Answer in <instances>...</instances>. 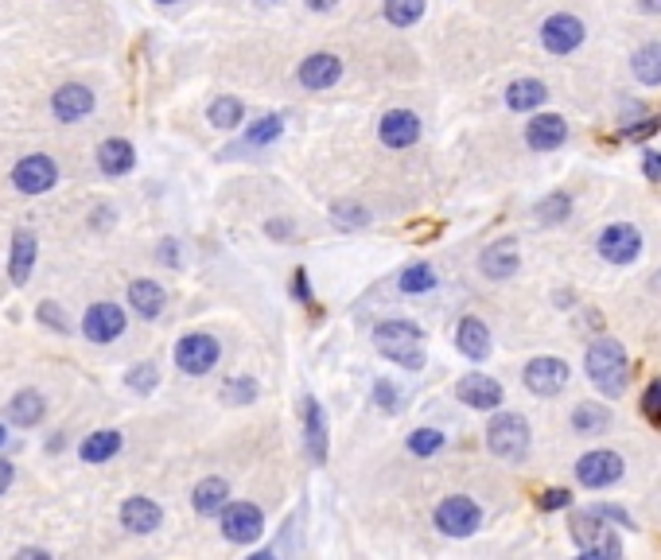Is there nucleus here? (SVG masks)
I'll return each instance as SVG.
<instances>
[{
  "mask_svg": "<svg viewBox=\"0 0 661 560\" xmlns=\"http://www.w3.org/2000/svg\"><path fill=\"white\" fill-rule=\"evenodd\" d=\"M436 288V269L428 265V261H417V265H409L405 273H401V292H432Z\"/></svg>",
  "mask_w": 661,
  "mask_h": 560,
  "instance_id": "473e14b6",
  "label": "nucleus"
},
{
  "mask_svg": "<svg viewBox=\"0 0 661 560\" xmlns=\"http://www.w3.org/2000/svg\"><path fill=\"white\" fill-rule=\"evenodd\" d=\"M654 133H661V113L658 117L638 121V125H623V137L627 140H646V137H654Z\"/></svg>",
  "mask_w": 661,
  "mask_h": 560,
  "instance_id": "79ce46f5",
  "label": "nucleus"
},
{
  "mask_svg": "<svg viewBox=\"0 0 661 560\" xmlns=\"http://www.w3.org/2000/svg\"><path fill=\"white\" fill-rule=\"evenodd\" d=\"M284 133V121H280L277 113H269V117H261V121H253L249 125V133H245V144H273V140Z\"/></svg>",
  "mask_w": 661,
  "mask_h": 560,
  "instance_id": "f704fd0d",
  "label": "nucleus"
},
{
  "mask_svg": "<svg viewBox=\"0 0 661 560\" xmlns=\"http://www.w3.org/2000/svg\"><path fill=\"white\" fill-rule=\"evenodd\" d=\"M455 343L459 350L471 358V362H483L490 354V331L483 319H475V315H467V319H459V327H455Z\"/></svg>",
  "mask_w": 661,
  "mask_h": 560,
  "instance_id": "a211bd4d",
  "label": "nucleus"
},
{
  "mask_svg": "<svg viewBox=\"0 0 661 560\" xmlns=\"http://www.w3.org/2000/svg\"><path fill=\"white\" fill-rule=\"evenodd\" d=\"M572 537H576V545H580L584 560H615L619 557V537L603 525V518H599L595 510L572 518Z\"/></svg>",
  "mask_w": 661,
  "mask_h": 560,
  "instance_id": "20e7f679",
  "label": "nucleus"
},
{
  "mask_svg": "<svg viewBox=\"0 0 661 560\" xmlns=\"http://www.w3.org/2000/svg\"><path fill=\"white\" fill-rule=\"evenodd\" d=\"M261 529H265V514L253 502H226V510H222V533H226V541L249 545V541L261 537Z\"/></svg>",
  "mask_w": 661,
  "mask_h": 560,
  "instance_id": "6e6552de",
  "label": "nucleus"
},
{
  "mask_svg": "<svg viewBox=\"0 0 661 560\" xmlns=\"http://www.w3.org/2000/svg\"><path fill=\"white\" fill-rule=\"evenodd\" d=\"M78 452H82L86 463H105V459H113V455L121 452V432H109V428H102V432L86 436Z\"/></svg>",
  "mask_w": 661,
  "mask_h": 560,
  "instance_id": "c85d7f7f",
  "label": "nucleus"
},
{
  "mask_svg": "<svg viewBox=\"0 0 661 560\" xmlns=\"http://www.w3.org/2000/svg\"><path fill=\"white\" fill-rule=\"evenodd\" d=\"M568 210H572V199L568 195H549V199H541L537 207H533V214L541 218V222H560V218H568Z\"/></svg>",
  "mask_w": 661,
  "mask_h": 560,
  "instance_id": "4c0bfd02",
  "label": "nucleus"
},
{
  "mask_svg": "<svg viewBox=\"0 0 661 560\" xmlns=\"http://www.w3.org/2000/svg\"><path fill=\"white\" fill-rule=\"evenodd\" d=\"M304 436H308V455L315 463H323L327 459V417L315 397L304 401Z\"/></svg>",
  "mask_w": 661,
  "mask_h": 560,
  "instance_id": "4be33fe9",
  "label": "nucleus"
},
{
  "mask_svg": "<svg viewBox=\"0 0 661 560\" xmlns=\"http://www.w3.org/2000/svg\"><path fill=\"white\" fill-rule=\"evenodd\" d=\"M378 137H382L385 148H409V144H417V137H420L417 113H409V109H389L382 117V125H378Z\"/></svg>",
  "mask_w": 661,
  "mask_h": 560,
  "instance_id": "dca6fc26",
  "label": "nucleus"
},
{
  "mask_svg": "<svg viewBox=\"0 0 661 560\" xmlns=\"http://www.w3.org/2000/svg\"><path fill=\"white\" fill-rule=\"evenodd\" d=\"M51 109H55V117H59V121H78V117H86V113L94 109V94H90L86 86L70 82V86H63V90L55 94Z\"/></svg>",
  "mask_w": 661,
  "mask_h": 560,
  "instance_id": "5701e85b",
  "label": "nucleus"
},
{
  "mask_svg": "<svg viewBox=\"0 0 661 560\" xmlns=\"http://www.w3.org/2000/svg\"><path fill=\"white\" fill-rule=\"evenodd\" d=\"M444 448V432H436V428H417L413 436H409V452L413 455H436Z\"/></svg>",
  "mask_w": 661,
  "mask_h": 560,
  "instance_id": "e433bc0d",
  "label": "nucleus"
},
{
  "mask_svg": "<svg viewBox=\"0 0 661 560\" xmlns=\"http://www.w3.org/2000/svg\"><path fill=\"white\" fill-rule=\"evenodd\" d=\"M576 479L584 483L588 490H603L611 487V483H619L623 479V455L619 452H588L580 455V463H576Z\"/></svg>",
  "mask_w": 661,
  "mask_h": 560,
  "instance_id": "0eeeda50",
  "label": "nucleus"
},
{
  "mask_svg": "<svg viewBox=\"0 0 661 560\" xmlns=\"http://www.w3.org/2000/svg\"><path fill=\"white\" fill-rule=\"evenodd\" d=\"M568 385V362L560 358H533L525 366V389L537 397H553Z\"/></svg>",
  "mask_w": 661,
  "mask_h": 560,
  "instance_id": "f8f14e48",
  "label": "nucleus"
},
{
  "mask_svg": "<svg viewBox=\"0 0 661 560\" xmlns=\"http://www.w3.org/2000/svg\"><path fill=\"white\" fill-rule=\"evenodd\" d=\"M156 385V366L152 362H140V366H133L129 370V389H137V393H148Z\"/></svg>",
  "mask_w": 661,
  "mask_h": 560,
  "instance_id": "ea45409f",
  "label": "nucleus"
},
{
  "mask_svg": "<svg viewBox=\"0 0 661 560\" xmlns=\"http://www.w3.org/2000/svg\"><path fill=\"white\" fill-rule=\"evenodd\" d=\"M455 397L463 405H471V409L490 413V409L502 405V385L494 382V378H487V374H467V378H459V385H455Z\"/></svg>",
  "mask_w": 661,
  "mask_h": 560,
  "instance_id": "4468645a",
  "label": "nucleus"
},
{
  "mask_svg": "<svg viewBox=\"0 0 661 560\" xmlns=\"http://www.w3.org/2000/svg\"><path fill=\"white\" fill-rule=\"evenodd\" d=\"M642 172H646V179H650V183H661V152H654V148H650V152L642 156Z\"/></svg>",
  "mask_w": 661,
  "mask_h": 560,
  "instance_id": "c03bdc74",
  "label": "nucleus"
},
{
  "mask_svg": "<svg viewBox=\"0 0 661 560\" xmlns=\"http://www.w3.org/2000/svg\"><path fill=\"white\" fill-rule=\"evenodd\" d=\"M607 424H611L607 405H576V413H572V428L580 436H599V432H607Z\"/></svg>",
  "mask_w": 661,
  "mask_h": 560,
  "instance_id": "7c9ffc66",
  "label": "nucleus"
},
{
  "mask_svg": "<svg viewBox=\"0 0 661 560\" xmlns=\"http://www.w3.org/2000/svg\"><path fill=\"white\" fill-rule=\"evenodd\" d=\"M4 440H8V436H4V424H0V448H4Z\"/></svg>",
  "mask_w": 661,
  "mask_h": 560,
  "instance_id": "864d4df0",
  "label": "nucleus"
},
{
  "mask_svg": "<svg viewBox=\"0 0 661 560\" xmlns=\"http://www.w3.org/2000/svg\"><path fill=\"white\" fill-rule=\"evenodd\" d=\"M8 417L16 420L20 428H32L43 420V397L35 393V389H24V393H16L12 397V405H8Z\"/></svg>",
  "mask_w": 661,
  "mask_h": 560,
  "instance_id": "c756f323",
  "label": "nucleus"
},
{
  "mask_svg": "<svg viewBox=\"0 0 661 560\" xmlns=\"http://www.w3.org/2000/svg\"><path fill=\"white\" fill-rule=\"evenodd\" d=\"M253 397H257V382L253 378H230L222 385V401L226 405H253Z\"/></svg>",
  "mask_w": 661,
  "mask_h": 560,
  "instance_id": "c9c22d12",
  "label": "nucleus"
},
{
  "mask_svg": "<svg viewBox=\"0 0 661 560\" xmlns=\"http://www.w3.org/2000/svg\"><path fill=\"white\" fill-rule=\"evenodd\" d=\"M32 265H35V234L32 230H16L12 257H8V277H12V284H24V280L32 277Z\"/></svg>",
  "mask_w": 661,
  "mask_h": 560,
  "instance_id": "b1692460",
  "label": "nucleus"
},
{
  "mask_svg": "<svg viewBox=\"0 0 661 560\" xmlns=\"http://www.w3.org/2000/svg\"><path fill=\"white\" fill-rule=\"evenodd\" d=\"M129 304L144 319H156V315L164 312V288L156 280H133L129 284Z\"/></svg>",
  "mask_w": 661,
  "mask_h": 560,
  "instance_id": "393cba45",
  "label": "nucleus"
},
{
  "mask_svg": "<svg viewBox=\"0 0 661 560\" xmlns=\"http://www.w3.org/2000/svg\"><path fill=\"white\" fill-rule=\"evenodd\" d=\"M55 179H59V168H55V160L51 156H24L16 168H12V183L24 191V195H43V191H51L55 187Z\"/></svg>",
  "mask_w": 661,
  "mask_h": 560,
  "instance_id": "9b49d317",
  "label": "nucleus"
},
{
  "mask_svg": "<svg viewBox=\"0 0 661 560\" xmlns=\"http://www.w3.org/2000/svg\"><path fill=\"white\" fill-rule=\"evenodd\" d=\"M642 413L654 420V424H661V378H654V382L646 385V397H642Z\"/></svg>",
  "mask_w": 661,
  "mask_h": 560,
  "instance_id": "a19ab883",
  "label": "nucleus"
},
{
  "mask_svg": "<svg viewBox=\"0 0 661 560\" xmlns=\"http://www.w3.org/2000/svg\"><path fill=\"white\" fill-rule=\"evenodd\" d=\"M160 506L152 502V498H129L125 506H121V525L129 529V533H152V529H160Z\"/></svg>",
  "mask_w": 661,
  "mask_h": 560,
  "instance_id": "aec40b11",
  "label": "nucleus"
},
{
  "mask_svg": "<svg viewBox=\"0 0 661 560\" xmlns=\"http://www.w3.org/2000/svg\"><path fill=\"white\" fill-rule=\"evenodd\" d=\"M296 296L308 300V277H304V269H296Z\"/></svg>",
  "mask_w": 661,
  "mask_h": 560,
  "instance_id": "09e8293b",
  "label": "nucleus"
},
{
  "mask_svg": "<svg viewBox=\"0 0 661 560\" xmlns=\"http://www.w3.org/2000/svg\"><path fill=\"white\" fill-rule=\"evenodd\" d=\"M638 249H642V234L630 222H615L599 234V257L611 265H630L638 257Z\"/></svg>",
  "mask_w": 661,
  "mask_h": 560,
  "instance_id": "9d476101",
  "label": "nucleus"
},
{
  "mask_svg": "<svg viewBox=\"0 0 661 560\" xmlns=\"http://www.w3.org/2000/svg\"><path fill=\"white\" fill-rule=\"evenodd\" d=\"M12 475H16V471H12V463H8V459H0V494L12 487Z\"/></svg>",
  "mask_w": 661,
  "mask_h": 560,
  "instance_id": "de8ad7c7",
  "label": "nucleus"
},
{
  "mask_svg": "<svg viewBox=\"0 0 661 560\" xmlns=\"http://www.w3.org/2000/svg\"><path fill=\"white\" fill-rule=\"evenodd\" d=\"M630 70H634V78L642 86H661V43L638 47L634 59H630Z\"/></svg>",
  "mask_w": 661,
  "mask_h": 560,
  "instance_id": "cd10ccee",
  "label": "nucleus"
},
{
  "mask_svg": "<svg viewBox=\"0 0 661 560\" xmlns=\"http://www.w3.org/2000/svg\"><path fill=\"white\" fill-rule=\"evenodd\" d=\"M226 498H230V487H226V479H203L195 494H191V502H195V510L199 514H222L226 510Z\"/></svg>",
  "mask_w": 661,
  "mask_h": 560,
  "instance_id": "bb28decb",
  "label": "nucleus"
},
{
  "mask_svg": "<svg viewBox=\"0 0 661 560\" xmlns=\"http://www.w3.org/2000/svg\"><path fill=\"white\" fill-rule=\"evenodd\" d=\"M374 343L401 370H420L424 366V331L417 323H409V319H385V323H378Z\"/></svg>",
  "mask_w": 661,
  "mask_h": 560,
  "instance_id": "f03ea898",
  "label": "nucleus"
},
{
  "mask_svg": "<svg viewBox=\"0 0 661 560\" xmlns=\"http://www.w3.org/2000/svg\"><path fill=\"white\" fill-rule=\"evenodd\" d=\"M479 269H483V277H490V280H510L522 269V257H518L514 245H487L483 257H479Z\"/></svg>",
  "mask_w": 661,
  "mask_h": 560,
  "instance_id": "6ab92c4d",
  "label": "nucleus"
},
{
  "mask_svg": "<svg viewBox=\"0 0 661 560\" xmlns=\"http://www.w3.org/2000/svg\"><path fill=\"white\" fill-rule=\"evenodd\" d=\"M595 514H599V518H611V522H619V525H627V529L634 525L627 518V510H619V506H595Z\"/></svg>",
  "mask_w": 661,
  "mask_h": 560,
  "instance_id": "49530a36",
  "label": "nucleus"
},
{
  "mask_svg": "<svg viewBox=\"0 0 661 560\" xmlns=\"http://www.w3.org/2000/svg\"><path fill=\"white\" fill-rule=\"evenodd\" d=\"M424 16V0H385V20L393 28H409Z\"/></svg>",
  "mask_w": 661,
  "mask_h": 560,
  "instance_id": "2f4dec72",
  "label": "nucleus"
},
{
  "mask_svg": "<svg viewBox=\"0 0 661 560\" xmlns=\"http://www.w3.org/2000/svg\"><path fill=\"white\" fill-rule=\"evenodd\" d=\"M564 140H568V125H564V117H557V113H541V117H533L529 129H525V144H529L533 152H553Z\"/></svg>",
  "mask_w": 661,
  "mask_h": 560,
  "instance_id": "f3484780",
  "label": "nucleus"
},
{
  "mask_svg": "<svg viewBox=\"0 0 661 560\" xmlns=\"http://www.w3.org/2000/svg\"><path fill=\"white\" fill-rule=\"evenodd\" d=\"M541 506H545V510H564V506H572V494H568V490H549Z\"/></svg>",
  "mask_w": 661,
  "mask_h": 560,
  "instance_id": "a18cd8bd",
  "label": "nucleus"
},
{
  "mask_svg": "<svg viewBox=\"0 0 661 560\" xmlns=\"http://www.w3.org/2000/svg\"><path fill=\"white\" fill-rule=\"evenodd\" d=\"M331 214H335V222H339V226H347V230H358V226H366V222H370V210L358 207V203H335Z\"/></svg>",
  "mask_w": 661,
  "mask_h": 560,
  "instance_id": "58836bf2",
  "label": "nucleus"
},
{
  "mask_svg": "<svg viewBox=\"0 0 661 560\" xmlns=\"http://www.w3.org/2000/svg\"><path fill=\"white\" fill-rule=\"evenodd\" d=\"M545 98H549V90H545V82H537V78H518V82H510V90H506V105L518 109V113H529V109L545 105Z\"/></svg>",
  "mask_w": 661,
  "mask_h": 560,
  "instance_id": "a878e982",
  "label": "nucleus"
},
{
  "mask_svg": "<svg viewBox=\"0 0 661 560\" xmlns=\"http://www.w3.org/2000/svg\"><path fill=\"white\" fill-rule=\"evenodd\" d=\"M339 78H343V59L331 55V51L308 55V59L300 63V86H304V90H331Z\"/></svg>",
  "mask_w": 661,
  "mask_h": 560,
  "instance_id": "ddd939ff",
  "label": "nucleus"
},
{
  "mask_svg": "<svg viewBox=\"0 0 661 560\" xmlns=\"http://www.w3.org/2000/svg\"><path fill=\"white\" fill-rule=\"evenodd\" d=\"M82 331L90 343H113L125 331V312L117 304H94L82 319Z\"/></svg>",
  "mask_w": 661,
  "mask_h": 560,
  "instance_id": "2eb2a0df",
  "label": "nucleus"
},
{
  "mask_svg": "<svg viewBox=\"0 0 661 560\" xmlns=\"http://www.w3.org/2000/svg\"><path fill=\"white\" fill-rule=\"evenodd\" d=\"M133 164H137V152H133V144L121 137H109L98 144V168L105 175H125L133 172Z\"/></svg>",
  "mask_w": 661,
  "mask_h": 560,
  "instance_id": "412c9836",
  "label": "nucleus"
},
{
  "mask_svg": "<svg viewBox=\"0 0 661 560\" xmlns=\"http://www.w3.org/2000/svg\"><path fill=\"white\" fill-rule=\"evenodd\" d=\"M487 448L498 459H510L518 463L529 452V424L518 413H498V417L487 424Z\"/></svg>",
  "mask_w": 661,
  "mask_h": 560,
  "instance_id": "7ed1b4c3",
  "label": "nucleus"
},
{
  "mask_svg": "<svg viewBox=\"0 0 661 560\" xmlns=\"http://www.w3.org/2000/svg\"><path fill=\"white\" fill-rule=\"evenodd\" d=\"M218 354H222V347H218L214 335H183V339L175 343V366H179L183 374L199 378V374L214 370Z\"/></svg>",
  "mask_w": 661,
  "mask_h": 560,
  "instance_id": "423d86ee",
  "label": "nucleus"
},
{
  "mask_svg": "<svg viewBox=\"0 0 661 560\" xmlns=\"http://www.w3.org/2000/svg\"><path fill=\"white\" fill-rule=\"evenodd\" d=\"M436 529L440 533H448V537H471L479 522H483V510H479V502H471L467 494H452V498H444L440 506H436Z\"/></svg>",
  "mask_w": 661,
  "mask_h": 560,
  "instance_id": "39448f33",
  "label": "nucleus"
},
{
  "mask_svg": "<svg viewBox=\"0 0 661 560\" xmlns=\"http://www.w3.org/2000/svg\"><path fill=\"white\" fill-rule=\"evenodd\" d=\"M339 0H308V8H315V12H327V8H335Z\"/></svg>",
  "mask_w": 661,
  "mask_h": 560,
  "instance_id": "8fccbe9b",
  "label": "nucleus"
},
{
  "mask_svg": "<svg viewBox=\"0 0 661 560\" xmlns=\"http://www.w3.org/2000/svg\"><path fill=\"white\" fill-rule=\"evenodd\" d=\"M642 12H661V0H642Z\"/></svg>",
  "mask_w": 661,
  "mask_h": 560,
  "instance_id": "603ef678",
  "label": "nucleus"
},
{
  "mask_svg": "<svg viewBox=\"0 0 661 560\" xmlns=\"http://www.w3.org/2000/svg\"><path fill=\"white\" fill-rule=\"evenodd\" d=\"M584 366H588V378H592V385L603 393V397H619V393H627L630 362H627L623 343H615V339H599V343H592V347H588V358H584Z\"/></svg>",
  "mask_w": 661,
  "mask_h": 560,
  "instance_id": "f257e3e1",
  "label": "nucleus"
},
{
  "mask_svg": "<svg viewBox=\"0 0 661 560\" xmlns=\"http://www.w3.org/2000/svg\"><path fill=\"white\" fill-rule=\"evenodd\" d=\"M160 4H175V0H160Z\"/></svg>",
  "mask_w": 661,
  "mask_h": 560,
  "instance_id": "5fc2aeb1",
  "label": "nucleus"
},
{
  "mask_svg": "<svg viewBox=\"0 0 661 560\" xmlns=\"http://www.w3.org/2000/svg\"><path fill=\"white\" fill-rule=\"evenodd\" d=\"M584 20H576L572 12H557L541 24V43L549 55H572L580 43H584Z\"/></svg>",
  "mask_w": 661,
  "mask_h": 560,
  "instance_id": "1a4fd4ad",
  "label": "nucleus"
},
{
  "mask_svg": "<svg viewBox=\"0 0 661 560\" xmlns=\"http://www.w3.org/2000/svg\"><path fill=\"white\" fill-rule=\"evenodd\" d=\"M265 4H273V0H265Z\"/></svg>",
  "mask_w": 661,
  "mask_h": 560,
  "instance_id": "6e6d98bb",
  "label": "nucleus"
},
{
  "mask_svg": "<svg viewBox=\"0 0 661 560\" xmlns=\"http://www.w3.org/2000/svg\"><path fill=\"white\" fill-rule=\"evenodd\" d=\"M374 401L382 405L385 413H397V389H393L389 382H378V385H374Z\"/></svg>",
  "mask_w": 661,
  "mask_h": 560,
  "instance_id": "37998d69",
  "label": "nucleus"
},
{
  "mask_svg": "<svg viewBox=\"0 0 661 560\" xmlns=\"http://www.w3.org/2000/svg\"><path fill=\"white\" fill-rule=\"evenodd\" d=\"M164 261L175 265V242H164Z\"/></svg>",
  "mask_w": 661,
  "mask_h": 560,
  "instance_id": "3c124183",
  "label": "nucleus"
},
{
  "mask_svg": "<svg viewBox=\"0 0 661 560\" xmlns=\"http://www.w3.org/2000/svg\"><path fill=\"white\" fill-rule=\"evenodd\" d=\"M245 117V109L238 98H218V102H210V125H218V129H238Z\"/></svg>",
  "mask_w": 661,
  "mask_h": 560,
  "instance_id": "72a5a7b5",
  "label": "nucleus"
}]
</instances>
